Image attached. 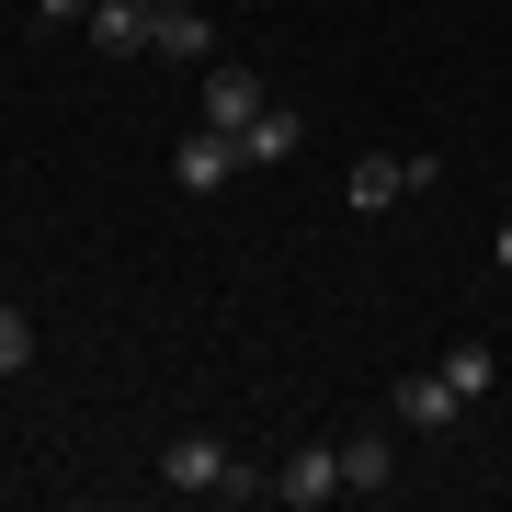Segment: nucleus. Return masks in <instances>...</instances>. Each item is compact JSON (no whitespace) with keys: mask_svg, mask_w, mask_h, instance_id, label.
Returning <instances> with one entry per match:
<instances>
[{"mask_svg":"<svg viewBox=\"0 0 512 512\" xmlns=\"http://www.w3.org/2000/svg\"><path fill=\"white\" fill-rule=\"evenodd\" d=\"M23 365H35V319L0 296V376H23Z\"/></svg>","mask_w":512,"mask_h":512,"instance_id":"12","label":"nucleus"},{"mask_svg":"<svg viewBox=\"0 0 512 512\" xmlns=\"http://www.w3.org/2000/svg\"><path fill=\"white\" fill-rule=\"evenodd\" d=\"M262 103H274V92H262L251 69H205V126H228V137H239V126H251Z\"/></svg>","mask_w":512,"mask_h":512,"instance_id":"7","label":"nucleus"},{"mask_svg":"<svg viewBox=\"0 0 512 512\" xmlns=\"http://www.w3.org/2000/svg\"><path fill=\"white\" fill-rule=\"evenodd\" d=\"M342 490L353 501H387V490H399V444H387V433H353L342 444Z\"/></svg>","mask_w":512,"mask_h":512,"instance_id":"6","label":"nucleus"},{"mask_svg":"<svg viewBox=\"0 0 512 512\" xmlns=\"http://www.w3.org/2000/svg\"><path fill=\"white\" fill-rule=\"evenodd\" d=\"M444 387H456V399H490V387H501V353L490 342H456V353H444Z\"/></svg>","mask_w":512,"mask_h":512,"instance_id":"10","label":"nucleus"},{"mask_svg":"<svg viewBox=\"0 0 512 512\" xmlns=\"http://www.w3.org/2000/svg\"><path fill=\"white\" fill-rule=\"evenodd\" d=\"M103 57H148V35H160V12L148 0H92V23H80Z\"/></svg>","mask_w":512,"mask_h":512,"instance_id":"5","label":"nucleus"},{"mask_svg":"<svg viewBox=\"0 0 512 512\" xmlns=\"http://www.w3.org/2000/svg\"><path fill=\"white\" fill-rule=\"evenodd\" d=\"M342 194H353V217H387V205L410 194V160H353V183H342Z\"/></svg>","mask_w":512,"mask_h":512,"instance_id":"9","label":"nucleus"},{"mask_svg":"<svg viewBox=\"0 0 512 512\" xmlns=\"http://www.w3.org/2000/svg\"><path fill=\"white\" fill-rule=\"evenodd\" d=\"M148 46H160V57H205V46H217V23H205V12H160V35H148Z\"/></svg>","mask_w":512,"mask_h":512,"instance_id":"11","label":"nucleus"},{"mask_svg":"<svg viewBox=\"0 0 512 512\" xmlns=\"http://www.w3.org/2000/svg\"><path fill=\"white\" fill-rule=\"evenodd\" d=\"M148 12H194V0H148Z\"/></svg>","mask_w":512,"mask_h":512,"instance_id":"15","label":"nucleus"},{"mask_svg":"<svg viewBox=\"0 0 512 512\" xmlns=\"http://www.w3.org/2000/svg\"><path fill=\"white\" fill-rule=\"evenodd\" d=\"M0 296H12V274H0Z\"/></svg>","mask_w":512,"mask_h":512,"instance_id":"16","label":"nucleus"},{"mask_svg":"<svg viewBox=\"0 0 512 512\" xmlns=\"http://www.w3.org/2000/svg\"><path fill=\"white\" fill-rule=\"evenodd\" d=\"M490 262H501V274H512V217H501V239H490Z\"/></svg>","mask_w":512,"mask_h":512,"instance_id":"14","label":"nucleus"},{"mask_svg":"<svg viewBox=\"0 0 512 512\" xmlns=\"http://www.w3.org/2000/svg\"><path fill=\"white\" fill-rule=\"evenodd\" d=\"M228 478H239V467H228V444H217V433H171V444H160V490H183V501H217Z\"/></svg>","mask_w":512,"mask_h":512,"instance_id":"1","label":"nucleus"},{"mask_svg":"<svg viewBox=\"0 0 512 512\" xmlns=\"http://www.w3.org/2000/svg\"><path fill=\"white\" fill-rule=\"evenodd\" d=\"M296 137H308V126H296V114H274V103H262L251 126H239V160H251V171H285V160H296Z\"/></svg>","mask_w":512,"mask_h":512,"instance_id":"8","label":"nucleus"},{"mask_svg":"<svg viewBox=\"0 0 512 512\" xmlns=\"http://www.w3.org/2000/svg\"><path fill=\"white\" fill-rule=\"evenodd\" d=\"M330 490H342V444H296V456L274 467V501L285 512H319Z\"/></svg>","mask_w":512,"mask_h":512,"instance_id":"3","label":"nucleus"},{"mask_svg":"<svg viewBox=\"0 0 512 512\" xmlns=\"http://www.w3.org/2000/svg\"><path fill=\"white\" fill-rule=\"evenodd\" d=\"M35 12H46V23H92V0H35Z\"/></svg>","mask_w":512,"mask_h":512,"instance_id":"13","label":"nucleus"},{"mask_svg":"<svg viewBox=\"0 0 512 512\" xmlns=\"http://www.w3.org/2000/svg\"><path fill=\"white\" fill-rule=\"evenodd\" d=\"M456 410H467V399L444 387V365H433V376H399V387H387V421H399V433H444Z\"/></svg>","mask_w":512,"mask_h":512,"instance_id":"4","label":"nucleus"},{"mask_svg":"<svg viewBox=\"0 0 512 512\" xmlns=\"http://www.w3.org/2000/svg\"><path fill=\"white\" fill-rule=\"evenodd\" d=\"M171 183H183V194H228L239 183V137L228 126H194L183 148H171Z\"/></svg>","mask_w":512,"mask_h":512,"instance_id":"2","label":"nucleus"}]
</instances>
